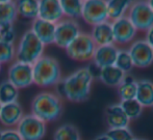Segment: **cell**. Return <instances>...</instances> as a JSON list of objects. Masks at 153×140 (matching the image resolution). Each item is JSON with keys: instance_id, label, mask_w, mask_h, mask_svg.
I'll use <instances>...</instances> for the list:
<instances>
[{"instance_id": "f1b7e54d", "label": "cell", "mask_w": 153, "mask_h": 140, "mask_svg": "<svg viewBox=\"0 0 153 140\" xmlns=\"http://www.w3.org/2000/svg\"><path fill=\"white\" fill-rule=\"evenodd\" d=\"M16 57V46L12 43L0 41V64L7 63Z\"/></svg>"}, {"instance_id": "8fae6325", "label": "cell", "mask_w": 153, "mask_h": 140, "mask_svg": "<svg viewBox=\"0 0 153 140\" xmlns=\"http://www.w3.org/2000/svg\"><path fill=\"white\" fill-rule=\"evenodd\" d=\"M127 51L135 68L146 69L153 63V49L145 40L133 41Z\"/></svg>"}, {"instance_id": "52a82bcc", "label": "cell", "mask_w": 153, "mask_h": 140, "mask_svg": "<svg viewBox=\"0 0 153 140\" xmlns=\"http://www.w3.org/2000/svg\"><path fill=\"white\" fill-rule=\"evenodd\" d=\"M46 124L32 114H24L16 129L22 140H42L46 135Z\"/></svg>"}, {"instance_id": "d590c367", "label": "cell", "mask_w": 153, "mask_h": 140, "mask_svg": "<svg viewBox=\"0 0 153 140\" xmlns=\"http://www.w3.org/2000/svg\"><path fill=\"white\" fill-rule=\"evenodd\" d=\"M148 4H149V6L151 7V10H153V0H150V1H148Z\"/></svg>"}, {"instance_id": "5b68a950", "label": "cell", "mask_w": 153, "mask_h": 140, "mask_svg": "<svg viewBox=\"0 0 153 140\" xmlns=\"http://www.w3.org/2000/svg\"><path fill=\"white\" fill-rule=\"evenodd\" d=\"M96 47L90 33L81 31L65 50L69 58L75 61L83 62L92 60Z\"/></svg>"}, {"instance_id": "5bb4252c", "label": "cell", "mask_w": 153, "mask_h": 140, "mask_svg": "<svg viewBox=\"0 0 153 140\" xmlns=\"http://www.w3.org/2000/svg\"><path fill=\"white\" fill-rule=\"evenodd\" d=\"M119 49L115 44L107 45V46L96 47V50L93 55V63L98 69L107 68V66H115L116 58Z\"/></svg>"}, {"instance_id": "9c48e42d", "label": "cell", "mask_w": 153, "mask_h": 140, "mask_svg": "<svg viewBox=\"0 0 153 140\" xmlns=\"http://www.w3.org/2000/svg\"><path fill=\"white\" fill-rule=\"evenodd\" d=\"M81 18L87 24L95 26L105 21H108L107 17L106 1L103 0H87L82 2Z\"/></svg>"}, {"instance_id": "ffe728a7", "label": "cell", "mask_w": 153, "mask_h": 140, "mask_svg": "<svg viewBox=\"0 0 153 140\" xmlns=\"http://www.w3.org/2000/svg\"><path fill=\"white\" fill-rule=\"evenodd\" d=\"M17 18V2L10 0H0V27L14 25Z\"/></svg>"}, {"instance_id": "836d02e7", "label": "cell", "mask_w": 153, "mask_h": 140, "mask_svg": "<svg viewBox=\"0 0 153 140\" xmlns=\"http://www.w3.org/2000/svg\"><path fill=\"white\" fill-rule=\"evenodd\" d=\"M145 41L147 42V44L153 49V27H151L149 30H147V31H146Z\"/></svg>"}, {"instance_id": "6da1fadb", "label": "cell", "mask_w": 153, "mask_h": 140, "mask_svg": "<svg viewBox=\"0 0 153 140\" xmlns=\"http://www.w3.org/2000/svg\"><path fill=\"white\" fill-rule=\"evenodd\" d=\"M93 80L94 78L87 66L80 68L59 81L56 85V94L72 103L85 102L91 96Z\"/></svg>"}, {"instance_id": "d4e9b609", "label": "cell", "mask_w": 153, "mask_h": 140, "mask_svg": "<svg viewBox=\"0 0 153 140\" xmlns=\"http://www.w3.org/2000/svg\"><path fill=\"white\" fill-rule=\"evenodd\" d=\"M53 140H81V136L74 125L64 124L55 130Z\"/></svg>"}, {"instance_id": "d6986e66", "label": "cell", "mask_w": 153, "mask_h": 140, "mask_svg": "<svg viewBox=\"0 0 153 140\" xmlns=\"http://www.w3.org/2000/svg\"><path fill=\"white\" fill-rule=\"evenodd\" d=\"M135 100L142 107L152 108L153 107V82L148 79L137 81V92Z\"/></svg>"}, {"instance_id": "603a6c76", "label": "cell", "mask_w": 153, "mask_h": 140, "mask_svg": "<svg viewBox=\"0 0 153 140\" xmlns=\"http://www.w3.org/2000/svg\"><path fill=\"white\" fill-rule=\"evenodd\" d=\"M18 16L22 18L30 19L33 21L38 18L39 14V1L36 0H20L17 2Z\"/></svg>"}, {"instance_id": "7c38bea8", "label": "cell", "mask_w": 153, "mask_h": 140, "mask_svg": "<svg viewBox=\"0 0 153 140\" xmlns=\"http://www.w3.org/2000/svg\"><path fill=\"white\" fill-rule=\"evenodd\" d=\"M111 23L113 28L114 43L118 45H126L133 42L137 34V30L126 16L111 21Z\"/></svg>"}, {"instance_id": "cb8c5ba5", "label": "cell", "mask_w": 153, "mask_h": 140, "mask_svg": "<svg viewBox=\"0 0 153 140\" xmlns=\"http://www.w3.org/2000/svg\"><path fill=\"white\" fill-rule=\"evenodd\" d=\"M19 89L8 80L0 83V104L6 105L18 102Z\"/></svg>"}, {"instance_id": "4316f807", "label": "cell", "mask_w": 153, "mask_h": 140, "mask_svg": "<svg viewBox=\"0 0 153 140\" xmlns=\"http://www.w3.org/2000/svg\"><path fill=\"white\" fill-rule=\"evenodd\" d=\"M119 104L129 120L139 118L141 116L142 112H143V107H142V105L135 99H133V100L121 101Z\"/></svg>"}, {"instance_id": "3957f363", "label": "cell", "mask_w": 153, "mask_h": 140, "mask_svg": "<svg viewBox=\"0 0 153 140\" xmlns=\"http://www.w3.org/2000/svg\"><path fill=\"white\" fill-rule=\"evenodd\" d=\"M33 84L42 88L56 86L62 80L59 62L51 56L43 55L32 64Z\"/></svg>"}, {"instance_id": "e0dca14e", "label": "cell", "mask_w": 153, "mask_h": 140, "mask_svg": "<svg viewBox=\"0 0 153 140\" xmlns=\"http://www.w3.org/2000/svg\"><path fill=\"white\" fill-rule=\"evenodd\" d=\"M23 115H24V112L18 102L2 105L0 109V122L3 126L10 128V127L17 126Z\"/></svg>"}, {"instance_id": "1f68e13d", "label": "cell", "mask_w": 153, "mask_h": 140, "mask_svg": "<svg viewBox=\"0 0 153 140\" xmlns=\"http://www.w3.org/2000/svg\"><path fill=\"white\" fill-rule=\"evenodd\" d=\"M15 40H16V32H15L14 25L0 27V41L14 44Z\"/></svg>"}, {"instance_id": "7a4b0ae2", "label": "cell", "mask_w": 153, "mask_h": 140, "mask_svg": "<svg viewBox=\"0 0 153 140\" xmlns=\"http://www.w3.org/2000/svg\"><path fill=\"white\" fill-rule=\"evenodd\" d=\"M30 109V114L45 124L55 122L61 117L64 111L62 99L51 91L39 92L32 99Z\"/></svg>"}, {"instance_id": "74e56055", "label": "cell", "mask_w": 153, "mask_h": 140, "mask_svg": "<svg viewBox=\"0 0 153 140\" xmlns=\"http://www.w3.org/2000/svg\"><path fill=\"white\" fill-rule=\"evenodd\" d=\"M2 72V64H0V74H1Z\"/></svg>"}, {"instance_id": "30bf717a", "label": "cell", "mask_w": 153, "mask_h": 140, "mask_svg": "<svg viewBox=\"0 0 153 140\" xmlns=\"http://www.w3.org/2000/svg\"><path fill=\"white\" fill-rule=\"evenodd\" d=\"M7 80L18 89L29 87L33 84L32 66L20 61H14L7 71Z\"/></svg>"}, {"instance_id": "ac0fdd59", "label": "cell", "mask_w": 153, "mask_h": 140, "mask_svg": "<svg viewBox=\"0 0 153 140\" xmlns=\"http://www.w3.org/2000/svg\"><path fill=\"white\" fill-rule=\"evenodd\" d=\"M105 122L109 129H119L128 128L130 120L124 113L120 104H113L105 109Z\"/></svg>"}, {"instance_id": "f35d334b", "label": "cell", "mask_w": 153, "mask_h": 140, "mask_svg": "<svg viewBox=\"0 0 153 140\" xmlns=\"http://www.w3.org/2000/svg\"><path fill=\"white\" fill-rule=\"evenodd\" d=\"M1 106H2V105H1V104H0V109H1Z\"/></svg>"}, {"instance_id": "44dd1931", "label": "cell", "mask_w": 153, "mask_h": 140, "mask_svg": "<svg viewBox=\"0 0 153 140\" xmlns=\"http://www.w3.org/2000/svg\"><path fill=\"white\" fill-rule=\"evenodd\" d=\"M125 77V74L120 71L115 66H107V68H103L100 70L99 73V77L100 81L103 84L109 87H118L120 84L122 83L123 79Z\"/></svg>"}, {"instance_id": "8992f818", "label": "cell", "mask_w": 153, "mask_h": 140, "mask_svg": "<svg viewBox=\"0 0 153 140\" xmlns=\"http://www.w3.org/2000/svg\"><path fill=\"white\" fill-rule=\"evenodd\" d=\"M126 17L137 31H147L153 27V10L148 1H133L130 3Z\"/></svg>"}, {"instance_id": "8d00e7d4", "label": "cell", "mask_w": 153, "mask_h": 140, "mask_svg": "<svg viewBox=\"0 0 153 140\" xmlns=\"http://www.w3.org/2000/svg\"><path fill=\"white\" fill-rule=\"evenodd\" d=\"M133 140H147V139H144V138H134Z\"/></svg>"}, {"instance_id": "9a60e30c", "label": "cell", "mask_w": 153, "mask_h": 140, "mask_svg": "<svg viewBox=\"0 0 153 140\" xmlns=\"http://www.w3.org/2000/svg\"><path fill=\"white\" fill-rule=\"evenodd\" d=\"M31 31L33 34L44 44V46L51 45L54 42L55 24L42 20V19H34L31 23Z\"/></svg>"}, {"instance_id": "e575fe53", "label": "cell", "mask_w": 153, "mask_h": 140, "mask_svg": "<svg viewBox=\"0 0 153 140\" xmlns=\"http://www.w3.org/2000/svg\"><path fill=\"white\" fill-rule=\"evenodd\" d=\"M94 140H111V139H109V137L104 133V134H101V135H99V136H97Z\"/></svg>"}, {"instance_id": "2e32d148", "label": "cell", "mask_w": 153, "mask_h": 140, "mask_svg": "<svg viewBox=\"0 0 153 140\" xmlns=\"http://www.w3.org/2000/svg\"><path fill=\"white\" fill-rule=\"evenodd\" d=\"M90 35L97 47L115 44L111 21H105V22L93 26Z\"/></svg>"}, {"instance_id": "4fadbf2b", "label": "cell", "mask_w": 153, "mask_h": 140, "mask_svg": "<svg viewBox=\"0 0 153 140\" xmlns=\"http://www.w3.org/2000/svg\"><path fill=\"white\" fill-rule=\"evenodd\" d=\"M38 18L51 23H59L64 19L61 3L57 0H41L39 1Z\"/></svg>"}, {"instance_id": "7402d4cb", "label": "cell", "mask_w": 153, "mask_h": 140, "mask_svg": "<svg viewBox=\"0 0 153 140\" xmlns=\"http://www.w3.org/2000/svg\"><path fill=\"white\" fill-rule=\"evenodd\" d=\"M131 1L127 0H109L106 1V8H107V17L108 21H115L119 18L126 16V13L130 5Z\"/></svg>"}, {"instance_id": "d6a6232c", "label": "cell", "mask_w": 153, "mask_h": 140, "mask_svg": "<svg viewBox=\"0 0 153 140\" xmlns=\"http://www.w3.org/2000/svg\"><path fill=\"white\" fill-rule=\"evenodd\" d=\"M0 140H22L20 135L18 134L16 130L14 129H6L1 131L0 134Z\"/></svg>"}, {"instance_id": "83f0119b", "label": "cell", "mask_w": 153, "mask_h": 140, "mask_svg": "<svg viewBox=\"0 0 153 140\" xmlns=\"http://www.w3.org/2000/svg\"><path fill=\"white\" fill-rule=\"evenodd\" d=\"M115 66L119 69L120 71H122L124 74H127L129 71H131V69L133 68V63L128 51L124 50V49L118 51L117 58H116L115 61Z\"/></svg>"}, {"instance_id": "ba28073f", "label": "cell", "mask_w": 153, "mask_h": 140, "mask_svg": "<svg viewBox=\"0 0 153 140\" xmlns=\"http://www.w3.org/2000/svg\"><path fill=\"white\" fill-rule=\"evenodd\" d=\"M80 32V27L76 21L71 19H62L55 24L53 44L62 49H66Z\"/></svg>"}, {"instance_id": "4dcf8cb0", "label": "cell", "mask_w": 153, "mask_h": 140, "mask_svg": "<svg viewBox=\"0 0 153 140\" xmlns=\"http://www.w3.org/2000/svg\"><path fill=\"white\" fill-rule=\"evenodd\" d=\"M105 134L109 137L111 140H133L132 132L128 128H119V129H108Z\"/></svg>"}, {"instance_id": "277c9868", "label": "cell", "mask_w": 153, "mask_h": 140, "mask_svg": "<svg viewBox=\"0 0 153 140\" xmlns=\"http://www.w3.org/2000/svg\"><path fill=\"white\" fill-rule=\"evenodd\" d=\"M45 46L33 34L30 29L25 31L20 38L18 46L16 47V60L32 64L44 55Z\"/></svg>"}, {"instance_id": "ab89813d", "label": "cell", "mask_w": 153, "mask_h": 140, "mask_svg": "<svg viewBox=\"0 0 153 140\" xmlns=\"http://www.w3.org/2000/svg\"><path fill=\"white\" fill-rule=\"evenodd\" d=\"M0 134H1V130H0Z\"/></svg>"}, {"instance_id": "60d3db41", "label": "cell", "mask_w": 153, "mask_h": 140, "mask_svg": "<svg viewBox=\"0 0 153 140\" xmlns=\"http://www.w3.org/2000/svg\"><path fill=\"white\" fill-rule=\"evenodd\" d=\"M152 108H153V107H152Z\"/></svg>"}, {"instance_id": "484cf974", "label": "cell", "mask_w": 153, "mask_h": 140, "mask_svg": "<svg viewBox=\"0 0 153 140\" xmlns=\"http://www.w3.org/2000/svg\"><path fill=\"white\" fill-rule=\"evenodd\" d=\"M82 2L79 0H62L59 1L62 14L67 19L75 20L81 18V10H82Z\"/></svg>"}, {"instance_id": "f546056e", "label": "cell", "mask_w": 153, "mask_h": 140, "mask_svg": "<svg viewBox=\"0 0 153 140\" xmlns=\"http://www.w3.org/2000/svg\"><path fill=\"white\" fill-rule=\"evenodd\" d=\"M118 96L121 101L133 100L135 99V92H137V81L132 83L122 82L117 87Z\"/></svg>"}]
</instances>
